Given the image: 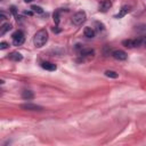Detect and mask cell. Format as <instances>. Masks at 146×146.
Listing matches in <instances>:
<instances>
[{"label": "cell", "mask_w": 146, "mask_h": 146, "mask_svg": "<svg viewBox=\"0 0 146 146\" xmlns=\"http://www.w3.org/2000/svg\"><path fill=\"white\" fill-rule=\"evenodd\" d=\"M48 41V32L46 29H41L39 30L34 36H33V43L36 48H41L46 44V42Z\"/></svg>", "instance_id": "1"}, {"label": "cell", "mask_w": 146, "mask_h": 146, "mask_svg": "<svg viewBox=\"0 0 146 146\" xmlns=\"http://www.w3.org/2000/svg\"><path fill=\"white\" fill-rule=\"evenodd\" d=\"M11 40H13V44L14 46H21L24 43L25 41V35L23 33V31L17 30L11 34Z\"/></svg>", "instance_id": "2"}, {"label": "cell", "mask_w": 146, "mask_h": 146, "mask_svg": "<svg viewBox=\"0 0 146 146\" xmlns=\"http://www.w3.org/2000/svg\"><path fill=\"white\" fill-rule=\"evenodd\" d=\"M86 18H87L86 13H84L83 10H80V11H78V13H75V14L73 15V17H72V23H73L74 25L79 26V25H82V24L86 22Z\"/></svg>", "instance_id": "3"}, {"label": "cell", "mask_w": 146, "mask_h": 146, "mask_svg": "<svg viewBox=\"0 0 146 146\" xmlns=\"http://www.w3.org/2000/svg\"><path fill=\"white\" fill-rule=\"evenodd\" d=\"M122 44L127 48H135V47H139L143 44V40L141 39H128V40H123Z\"/></svg>", "instance_id": "4"}, {"label": "cell", "mask_w": 146, "mask_h": 146, "mask_svg": "<svg viewBox=\"0 0 146 146\" xmlns=\"http://www.w3.org/2000/svg\"><path fill=\"white\" fill-rule=\"evenodd\" d=\"M112 56H113V58H115L116 60H125L127 57H128L127 52L123 51V50H120V49L113 50V51H112Z\"/></svg>", "instance_id": "5"}, {"label": "cell", "mask_w": 146, "mask_h": 146, "mask_svg": "<svg viewBox=\"0 0 146 146\" xmlns=\"http://www.w3.org/2000/svg\"><path fill=\"white\" fill-rule=\"evenodd\" d=\"M21 108L26 110V111H42L43 107L36 104H32V103H26V104H22Z\"/></svg>", "instance_id": "6"}, {"label": "cell", "mask_w": 146, "mask_h": 146, "mask_svg": "<svg viewBox=\"0 0 146 146\" xmlns=\"http://www.w3.org/2000/svg\"><path fill=\"white\" fill-rule=\"evenodd\" d=\"M111 7H112V1L111 0H103L98 5V10L102 11V13H106Z\"/></svg>", "instance_id": "7"}, {"label": "cell", "mask_w": 146, "mask_h": 146, "mask_svg": "<svg viewBox=\"0 0 146 146\" xmlns=\"http://www.w3.org/2000/svg\"><path fill=\"white\" fill-rule=\"evenodd\" d=\"M130 11V6H122L121 7V9L119 10V13L116 14V15H114V17L116 18V19H120V18H122V17H124Z\"/></svg>", "instance_id": "8"}, {"label": "cell", "mask_w": 146, "mask_h": 146, "mask_svg": "<svg viewBox=\"0 0 146 146\" xmlns=\"http://www.w3.org/2000/svg\"><path fill=\"white\" fill-rule=\"evenodd\" d=\"M41 67H42L43 70H46V71H50V72L57 70L56 64H54V63H51V62H41Z\"/></svg>", "instance_id": "9"}, {"label": "cell", "mask_w": 146, "mask_h": 146, "mask_svg": "<svg viewBox=\"0 0 146 146\" xmlns=\"http://www.w3.org/2000/svg\"><path fill=\"white\" fill-rule=\"evenodd\" d=\"M9 59L10 60H14V62H21L22 59H23V56H22V54H19L18 51H14V52H11V54H9Z\"/></svg>", "instance_id": "10"}, {"label": "cell", "mask_w": 146, "mask_h": 146, "mask_svg": "<svg viewBox=\"0 0 146 146\" xmlns=\"http://www.w3.org/2000/svg\"><path fill=\"white\" fill-rule=\"evenodd\" d=\"M22 98L25 99V100H31V99L34 98V94L31 90H24L22 92Z\"/></svg>", "instance_id": "11"}, {"label": "cell", "mask_w": 146, "mask_h": 146, "mask_svg": "<svg viewBox=\"0 0 146 146\" xmlns=\"http://www.w3.org/2000/svg\"><path fill=\"white\" fill-rule=\"evenodd\" d=\"M11 24L10 23H5V24H2L1 25V27H0V35H3V34H6V32H8L9 30H11Z\"/></svg>", "instance_id": "12"}, {"label": "cell", "mask_w": 146, "mask_h": 146, "mask_svg": "<svg viewBox=\"0 0 146 146\" xmlns=\"http://www.w3.org/2000/svg\"><path fill=\"white\" fill-rule=\"evenodd\" d=\"M94 54H95V51H94L92 49H82V50L80 51V55H81L82 57H92Z\"/></svg>", "instance_id": "13"}, {"label": "cell", "mask_w": 146, "mask_h": 146, "mask_svg": "<svg viewBox=\"0 0 146 146\" xmlns=\"http://www.w3.org/2000/svg\"><path fill=\"white\" fill-rule=\"evenodd\" d=\"M83 33H84V36H87V38H89V39L95 36V31H94V29H91V27H86L84 31H83Z\"/></svg>", "instance_id": "14"}, {"label": "cell", "mask_w": 146, "mask_h": 146, "mask_svg": "<svg viewBox=\"0 0 146 146\" xmlns=\"http://www.w3.org/2000/svg\"><path fill=\"white\" fill-rule=\"evenodd\" d=\"M105 75H106L107 78H112V79H116V78L119 76V74H117L115 71H112V70L105 71Z\"/></svg>", "instance_id": "15"}, {"label": "cell", "mask_w": 146, "mask_h": 146, "mask_svg": "<svg viewBox=\"0 0 146 146\" xmlns=\"http://www.w3.org/2000/svg\"><path fill=\"white\" fill-rule=\"evenodd\" d=\"M31 10L33 13H36V14H42L43 13V9L39 6H31Z\"/></svg>", "instance_id": "16"}, {"label": "cell", "mask_w": 146, "mask_h": 146, "mask_svg": "<svg viewBox=\"0 0 146 146\" xmlns=\"http://www.w3.org/2000/svg\"><path fill=\"white\" fill-rule=\"evenodd\" d=\"M54 22H55V24L56 25H58V23H59V10H56L55 13H54Z\"/></svg>", "instance_id": "17"}, {"label": "cell", "mask_w": 146, "mask_h": 146, "mask_svg": "<svg viewBox=\"0 0 146 146\" xmlns=\"http://www.w3.org/2000/svg\"><path fill=\"white\" fill-rule=\"evenodd\" d=\"M10 11H11V14L15 16V18L18 21V19H19V17H18V15H17V8H16L15 6H11V7H10Z\"/></svg>", "instance_id": "18"}, {"label": "cell", "mask_w": 146, "mask_h": 146, "mask_svg": "<svg viewBox=\"0 0 146 146\" xmlns=\"http://www.w3.org/2000/svg\"><path fill=\"white\" fill-rule=\"evenodd\" d=\"M8 47H9V43H8V42H5V41L0 42V49H1V50H3V49H7Z\"/></svg>", "instance_id": "19"}, {"label": "cell", "mask_w": 146, "mask_h": 146, "mask_svg": "<svg viewBox=\"0 0 146 146\" xmlns=\"http://www.w3.org/2000/svg\"><path fill=\"white\" fill-rule=\"evenodd\" d=\"M51 30H52L54 33H59V32H60V29H58V26H54Z\"/></svg>", "instance_id": "20"}, {"label": "cell", "mask_w": 146, "mask_h": 146, "mask_svg": "<svg viewBox=\"0 0 146 146\" xmlns=\"http://www.w3.org/2000/svg\"><path fill=\"white\" fill-rule=\"evenodd\" d=\"M0 17H1V19H6V18H7V15L5 14V11L1 10V13H0Z\"/></svg>", "instance_id": "21"}, {"label": "cell", "mask_w": 146, "mask_h": 146, "mask_svg": "<svg viewBox=\"0 0 146 146\" xmlns=\"http://www.w3.org/2000/svg\"><path fill=\"white\" fill-rule=\"evenodd\" d=\"M33 14V11H24V15H29V16H31Z\"/></svg>", "instance_id": "22"}, {"label": "cell", "mask_w": 146, "mask_h": 146, "mask_svg": "<svg viewBox=\"0 0 146 146\" xmlns=\"http://www.w3.org/2000/svg\"><path fill=\"white\" fill-rule=\"evenodd\" d=\"M143 46H145V47H146V38H145V39H143Z\"/></svg>", "instance_id": "23"}, {"label": "cell", "mask_w": 146, "mask_h": 146, "mask_svg": "<svg viewBox=\"0 0 146 146\" xmlns=\"http://www.w3.org/2000/svg\"><path fill=\"white\" fill-rule=\"evenodd\" d=\"M33 0H24V2H26V3H29V2H32Z\"/></svg>", "instance_id": "24"}]
</instances>
